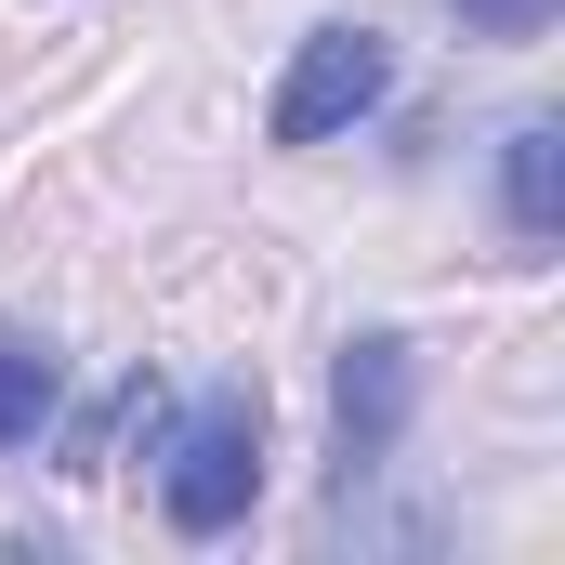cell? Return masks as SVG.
Listing matches in <instances>:
<instances>
[{
	"instance_id": "cell-2",
	"label": "cell",
	"mask_w": 565,
	"mask_h": 565,
	"mask_svg": "<svg viewBox=\"0 0 565 565\" xmlns=\"http://www.w3.org/2000/svg\"><path fill=\"white\" fill-rule=\"evenodd\" d=\"M382 93H395V40H382V26H316V40L289 53L264 132H277V145H342Z\"/></svg>"
},
{
	"instance_id": "cell-6",
	"label": "cell",
	"mask_w": 565,
	"mask_h": 565,
	"mask_svg": "<svg viewBox=\"0 0 565 565\" xmlns=\"http://www.w3.org/2000/svg\"><path fill=\"white\" fill-rule=\"evenodd\" d=\"M460 13V40H540L553 26V0H447Z\"/></svg>"
},
{
	"instance_id": "cell-3",
	"label": "cell",
	"mask_w": 565,
	"mask_h": 565,
	"mask_svg": "<svg viewBox=\"0 0 565 565\" xmlns=\"http://www.w3.org/2000/svg\"><path fill=\"white\" fill-rule=\"evenodd\" d=\"M408 395H422V382H408V342H395V329H355V342H342V382H329V473H342V500L395 460Z\"/></svg>"
},
{
	"instance_id": "cell-5",
	"label": "cell",
	"mask_w": 565,
	"mask_h": 565,
	"mask_svg": "<svg viewBox=\"0 0 565 565\" xmlns=\"http://www.w3.org/2000/svg\"><path fill=\"white\" fill-rule=\"evenodd\" d=\"M66 408V369H53V342H26V329H0V447H40V422Z\"/></svg>"
},
{
	"instance_id": "cell-4",
	"label": "cell",
	"mask_w": 565,
	"mask_h": 565,
	"mask_svg": "<svg viewBox=\"0 0 565 565\" xmlns=\"http://www.w3.org/2000/svg\"><path fill=\"white\" fill-rule=\"evenodd\" d=\"M500 224H513V250H553V224H565V132L553 119L500 132Z\"/></svg>"
},
{
	"instance_id": "cell-1",
	"label": "cell",
	"mask_w": 565,
	"mask_h": 565,
	"mask_svg": "<svg viewBox=\"0 0 565 565\" xmlns=\"http://www.w3.org/2000/svg\"><path fill=\"white\" fill-rule=\"evenodd\" d=\"M250 500H264V395L224 382L158 434V513L184 540H224V526H250Z\"/></svg>"
}]
</instances>
